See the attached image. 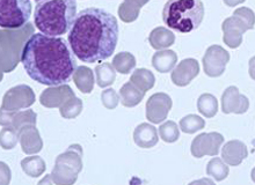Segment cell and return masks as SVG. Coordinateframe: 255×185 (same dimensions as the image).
Masks as SVG:
<instances>
[{
	"mask_svg": "<svg viewBox=\"0 0 255 185\" xmlns=\"http://www.w3.org/2000/svg\"><path fill=\"white\" fill-rule=\"evenodd\" d=\"M28 76L44 86L66 85L77 70L70 45L61 37L31 34L24 42L20 57Z\"/></svg>",
	"mask_w": 255,
	"mask_h": 185,
	"instance_id": "cell-1",
	"label": "cell"
},
{
	"mask_svg": "<svg viewBox=\"0 0 255 185\" xmlns=\"http://www.w3.org/2000/svg\"><path fill=\"white\" fill-rule=\"evenodd\" d=\"M119 41V23L102 8H86L78 14L67 42L73 55L84 63H98L114 53Z\"/></svg>",
	"mask_w": 255,
	"mask_h": 185,
	"instance_id": "cell-2",
	"label": "cell"
},
{
	"mask_svg": "<svg viewBox=\"0 0 255 185\" xmlns=\"http://www.w3.org/2000/svg\"><path fill=\"white\" fill-rule=\"evenodd\" d=\"M76 14L77 2L74 0L38 1L35 7L34 22L41 34L58 37L71 29Z\"/></svg>",
	"mask_w": 255,
	"mask_h": 185,
	"instance_id": "cell-3",
	"label": "cell"
},
{
	"mask_svg": "<svg viewBox=\"0 0 255 185\" xmlns=\"http://www.w3.org/2000/svg\"><path fill=\"white\" fill-rule=\"evenodd\" d=\"M203 17L204 5L200 0H169L162 9L166 26L183 34L200 27Z\"/></svg>",
	"mask_w": 255,
	"mask_h": 185,
	"instance_id": "cell-4",
	"label": "cell"
},
{
	"mask_svg": "<svg viewBox=\"0 0 255 185\" xmlns=\"http://www.w3.org/2000/svg\"><path fill=\"white\" fill-rule=\"evenodd\" d=\"M83 170V148L80 145H71L65 152L56 158L51 172V180L56 185H73Z\"/></svg>",
	"mask_w": 255,
	"mask_h": 185,
	"instance_id": "cell-5",
	"label": "cell"
},
{
	"mask_svg": "<svg viewBox=\"0 0 255 185\" xmlns=\"http://www.w3.org/2000/svg\"><path fill=\"white\" fill-rule=\"evenodd\" d=\"M31 15L29 0H0V27L6 30H19Z\"/></svg>",
	"mask_w": 255,
	"mask_h": 185,
	"instance_id": "cell-6",
	"label": "cell"
},
{
	"mask_svg": "<svg viewBox=\"0 0 255 185\" xmlns=\"http://www.w3.org/2000/svg\"><path fill=\"white\" fill-rule=\"evenodd\" d=\"M35 92L27 85H19L6 92L2 97L1 109L8 111H20L35 103Z\"/></svg>",
	"mask_w": 255,
	"mask_h": 185,
	"instance_id": "cell-7",
	"label": "cell"
},
{
	"mask_svg": "<svg viewBox=\"0 0 255 185\" xmlns=\"http://www.w3.org/2000/svg\"><path fill=\"white\" fill-rule=\"evenodd\" d=\"M230 62V53L221 45H211L207 49L203 57V70L210 78H218L224 73Z\"/></svg>",
	"mask_w": 255,
	"mask_h": 185,
	"instance_id": "cell-8",
	"label": "cell"
},
{
	"mask_svg": "<svg viewBox=\"0 0 255 185\" xmlns=\"http://www.w3.org/2000/svg\"><path fill=\"white\" fill-rule=\"evenodd\" d=\"M223 142H224V137L221 133H201L191 142V154L197 159L203 158L205 155L216 156L219 153Z\"/></svg>",
	"mask_w": 255,
	"mask_h": 185,
	"instance_id": "cell-9",
	"label": "cell"
},
{
	"mask_svg": "<svg viewBox=\"0 0 255 185\" xmlns=\"http://www.w3.org/2000/svg\"><path fill=\"white\" fill-rule=\"evenodd\" d=\"M173 105L172 98L165 92H155L146 102V118L153 124H160L167 118Z\"/></svg>",
	"mask_w": 255,
	"mask_h": 185,
	"instance_id": "cell-10",
	"label": "cell"
},
{
	"mask_svg": "<svg viewBox=\"0 0 255 185\" xmlns=\"http://www.w3.org/2000/svg\"><path fill=\"white\" fill-rule=\"evenodd\" d=\"M222 29L223 34H224V36H223L224 43L231 49H237L242 45L243 35L247 30H250V28L242 19L232 15L231 17L224 20L222 24Z\"/></svg>",
	"mask_w": 255,
	"mask_h": 185,
	"instance_id": "cell-11",
	"label": "cell"
},
{
	"mask_svg": "<svg viewBox=\"0 0 255 185\" xmlns=\"http://www.w3.org/2000/svg\"><path fill=\"white\" fill-rule=\"evenodd\" d=\"M37 115L33 110L28 109L24 111H8L0 108V125L3 127H12L17 132L23 127L36 126Z\"/></svg>",
	"mask_w": 255,
	"mask_h": 185,
	"instance_id": "cell-12",
	"label": "cell"
},
{
	"mask_svg": "<svg viewBox=\"0 0 255 185\" xmlns=\"http://www.w3.org/2000/svg\"><path fill=\"white\" fill-rule=\"evenodd\" d=\"M250 108V101L245 95H243L235 86L226 88L222 96V111L236 115H243Z\"/></svg>",
	"mask_w": 255,
	"mask_h": 185,
	"instance_id": "cell-13",
	"label": "cell"
},
{
	"mask_svg": "<svg viewBox=\"0 0 255 185\" xmlns=\"http://www.w3.org/2000/svg\"><path fill=\"white\" fill-rule=\"evenodd\" d=\"M200 73V64L196 59H183L179 65L173 70L171 79L173 84L179 87H186L193 81Z\"/></svg>",
	"mask_w": 255,
	"mask_h": 185,
	"instance_id": "cell-14",
	"label": "cell"
},
{
	"mask_svg": "<svg viewBox=\"0 0 255 185\" xmlns=\"http://www.w3.org/2000/svg\"><path fill=\"white\" fill-rule=\"evenodd\" d=\"M76 96L69 85L47 88L40 96L41 104L45 108H61L67 99Z\"/></svg>",
	"mask_w": 255,
	"mask_h": 185,
	"instance_id": "cell-15",
	"label": "cell"
},
{
	"mask_svg": "<svg viewBox=\"0 0 255 185\" xmlns=\"http://www.w3.org/2000/svg\"><path fill=\"white\" fill-rule=\"evenodd\" d=\"M19 141L22 152L28 155L40 153L43 148V141H42L40 132L35 125H29L21 129L19 131Z\"/></svg>",
	"mask_w": 255,
	"mask_h": 185,
	"instance_id": "cell-16",
	"label": "cell"
},
{
	"mask_svg": "<svg viewBox=\"0 0 255 185\" xmlns=\"http://www.w3.org/2000/svg\"><path fill=\"white\" fill-rule=\"evenodd\" d=\"M247 156H249L247 146L240 140L226 142L222 148V160L229 166H239Z\"/></svg>",
	"mask_w": 255,
	"mask_h": 185,
	"instance_id": "cell-17",
	"label": "cell"
},
{
	"mask_svg": "<svg viewBox=\"0 0 255 185\" xmlns=\"http://www.w3.org/2000/svg\"><path fill=\"white\" fill-rule=\"evenodd\" d=\"M133 141L140 148H152L158 144V131L153 125L143 123L134 129Z\"/></svg>",
	"mask_w": 255,
	"mask_h": 185,
	"instance_id": "cell-18",
	"label": "cell"
},
{
	"mask_svg": "<svg viewBox=\"0 0 255 185\" xmlns=\"http://www.w3.org/2000/svg\"><path fill=\"white\" fill-rule=\"evenodd\" d=\"M176 63H178V55L173 50H161L155 52L152 57V66L160 73L171 72Z\"/></svg>",
	"mask_w": 255,
	"mask_h": 185,
	"instance_id": "cell-19",
	"label": "cell"
},
{
	"mask_svg": "<svg viewBox=\"0 0 255 185\" xmlns=\"http://www.w3.org/2000/svg\"><path fill=\"white\" fill-rule=\"evenodd\" d=\"M148 42L155 50H167L175 42V35L165 27H157L151 31Z\"/></svg>",
	"mask_w": 255,
	"mask_h": 185,
	"instance_id": "cell-20",
	"label": "cell"
},
{
	"mask_svg": "<svg viewBox=\"0 0 255 185\" xmlns=\"http://www.w3.org/2000/svg\"><path fill=\"white\" fill-rule=\"evenodd\" d=\"M73 81L78 90L84 94H90L94 88V74L90 67L79 66L77 67L73 74Z\"/></svg>",
	"mask_w": 255,
	"mask_h": 185,
	"instance_id": "cell-21",
	"label": "cell"
},
{
	"mask_svg": "<svg viewBox=\"0 0 255 185\" xmlns=\"http://www.w3.org/2000/svg\"><path fill=\"white\" fill-rule=\"evenodd\" d=\"M145 3H147V0L138 1V0H126L119 7V16L123 22L130 23L137 20L139 15L140 8Z\"/></svg>",
	"mask_w": 255,
	"mask_h": 185,
	"instance_id": "cell-22",
	"label": "cell"
},
{
	"mask_svg": "<svg viewBox=\"0 0 255 185\" xmlns=\"http://www.w3.org/2000/svg\"><path fill=\"white\" fill-rule=\"evenodd\" d=\"M145 92L138 90L131 83H127L122 86L120 91V101L127 108H133L139 104L141 99L144 98Z\"/></svg>",
	"mask_w": 255,
	"mask_h": 185,
	"instance_id": "cell-23",
	"label": "cell"
},
{
	"mask_svg": "<svg viewBox=\"0 0 255 185\" xmlns=\"http://www.w3.org/2000/svg\"><path fill=\"white\" fill-rule=\"evenodd\" d=\"M130 83L136 86L138 90L143 92L150 91L153 88L155 84V77L150 70L146 69H137L131 74Z\"/></svg>",
	"mask_w": 255,
	"mask_h": 185,
	"instance_id": "cell-24",
	"label": "cell"
},
{
	"mask_svg": "<svg viewBox=\"0 0 255 185\" xmlns=\"http://www.w3.org/2000/svg\"><path fill=\"white\" fill-rule=\"evenodd\" d=\"M21 168H22L26 175L30 177H38L43 175L45 169H47V166H45L44 160L41 156L34 155L23 159L21 161Z\"/></svg>",
	"mask_w": 255,
	"mask_h": 185,
	"instance_id": "cell-25",
	"label": "cell"
},
{
	"mask_svg": "<svg viewBox=\"0 0 255 185\" xmlns=\"http://www.w3.org/2000/svg\"><path fill=\"white\" fill-rule=\"evenodd\" d=\"M95 76H97L98 86L101 88L111 86L116 79L115 69L109 63H104L95 67Z\"/></svg>",
	"mask_w": 255,
	"mask_h": 185,
	"instance_id": "cell-26",
	"label": "cell"
},
{
	"mask_svg": "<svg viewBox=\"0 0 255 185\" xmlns=\"http://www.w3.org/2000/svg\"><path fill=\"white\" fill-rule=\"evenodd\" d=\"M112 65L119 73L128 74L136 66V58L130 52H120L113 58Z\"/></svg>",
	"mask_w": 255,
	"mask_h": 185,
	"instance_id": "cell-27",
	"label": "cell"
},
{
	"mask_svg": "<svg viewBox=\"0 0 255 185\" xmlns=\"http://www.w3.org/2000/svg\"><path fill=\"white\" fill-rule=\"evenodd\" d=\"M197 109L207 118H212L218 112V101L212 94H202L198 97Z\"/></svg>",
	"mask_w": 255,
	"mask_h": 185,
	"instance_id": "cell-28",
	"label": "cell"
},
{
	"mask_svg": "<svg viewBox=\"0 0 255 185\" xmlns=\"http://www.w3.org/2000/svg\"><path fill=\"white\" fill-rule=\"evenodd\" d=\"M207 174L214 180L221 182L229 176V167L225 165V162L221 158H214L208 163Z\"/></svg>",
	"mask_w": 255,
	"mask_h": 185,
	"instance_id": "cell-29",
	"label": "cell"
},
{
	"mask_svg": "<svg viewBox=\"0 0 255 185\" xmlns=\"http://www.w3.org/2000/svg\"><path fill=\"white\" fill-rule=\"evenodd\" d=\"M81 111H83V101L78 98L77 96H73V97L67 99L59 108V113L65 119L76 118L80 115Z\"/></svg>",
	"mask_w": 255,
	"mask_h": 185,
	"instance_id": "cell-30",
	"label": "cell"
},
{
	"mask_svg": "<svg viewBox=\"0 0 255 185\" xmlns=\"http://www.w3.org/2000/svg\"><path fill=\"white\" fill-rule=\"evenodd\" d=\"M205 120L197 115H188L180 120V129L185 133L193 134L197 131L203 130Z\"/></svg>",
	"mask_w": 255,
	"mask_h": 185,
	"instance_id": "cell-31",
	"label": "cell"
},
{
	"mask_svg": "<svg viewBox=\"0 0 255 185\" xmlns=\"http://www.w3.org/2000/svg\"><path fill=\"white\" fill-rule=\"evenodd\" d=\"M158 130L162 140L165 142H169V144L175 142L180 137L179 127L174 122H173V120H167V122L161 124Z\"/></svg>",
	"mask_w": 255,
	"mask_h": 185,
	"instance_id": "cell-32",
	"label": "cell"
},
{
	"mask_svg": "<svg viewBox=\"0 0 255 185\" xmlns=\"http://www.w3.org/2000/svg\"><path fill=\"white\" fill-rule=\"evenodd\" d=\"M19 141V132L12 127H3L0 131V146L3 149H13Z\"/></svg>",
	"mask_w": 255,
	"mask_h": 185,
	"instance_id": "cell-33",
	"label": "cell"
},
{
	"mask_svg": "<svg viewBox=\"0 0 255 185\" xmlns=\"http://www.w3.org/2000/svg\"><path fill=\"white\" fill-rule=\"evenodd\" d=\"M101 101L107 109H115L120 102V95L113 88H109L102 92Z\"/></svg>",
	"mask_w": 255,
	"mask_h": 185,
	"instance_id": "cell-34",
	"label": "cell"
},
{
	"mask_svg": "<svg viewBox=\"0 0 255 185\" xmlns=\"http://www.w3.org/2000/svg\"><path fill=\"white\" fill-rule=\"evenodd\" d=\"M233 15L238 16L239 19H242L244 22H245L247 26H249L250 29H253L255 26V14L254 12L249 7H240V8H237L233 13Z\"/></svg>",
	"mask_w": 255,
	"mask_h": 185,
	"instance_id": "cell-35",
	"label": "cell"
},
{
	"mask_svg": "<svg viewBox=\"0 0 255 185\" xmlns=\"http://www.w3.org/2000/svg\"><path fill=\"white\" fill-rule=\"evenodd\" d=\"M12 173L5 162L0 161V185H9Z\"/></svg>",
	"mask_w": 255,
	"mask_h": 185,
	"instance_id": "cell-36",
	"label": "cell"
},
{
	"mask_svg": "<svg viewBox=\"0 0 255 185\" xmlns=\"http://www.w3.org/2000/svg\"><path fill=\"white\" fill-rule=\"evenodd\" d=\"M188 185H216L214 183V181H211L210 179H201V180H197V181H194V182L189 183Z\"/></svg>",
	"mask_w": 255,
	"mask_h": 185,
	"instance_id": "cell-37",
	"label": "cell"
},
{
	"mask_svg": "<svg viewBox=\"0 0 255 185\" xmlns=\"http://www.w3.org/2000/svg\"><path fill=\"white\" fill-rule=\"evenodd\" d=\"M250 77L255 80V56L250 59Z\"/></svg>",
	"mask_w": 255,
	"mask_h": 185,
	"instance_id": "cell-38",
	"label": "cell"
},
{
	"mask_svg": "<svg viewBox=\"0 0 255 185\" xmlns=\"http://www.w3.org/2000/svg\"><path fill=\"white\" fill-rule=\"evenodd\" d=\"M37 185H52V180L50 175L44 176L43 180H41Z\"/></svg>",
	"mask_w": 255,
	"mask_h": 185,
	"instance_id": "cell-39",
	"label": "cell"
},
{
	"mask_svg": "<svg viewBox=\"0 0 255 185\" xmlns=\"http://www.w3.org/2000/svg\"><path fill=\"white\" fill-rule=\"evenodd\" d=\"M251 177H252V181L255 183V168L252 170V174H251Z\"/></svg>",
	"mask_w": 255,
	"mask_h": 185,
	"instance_id": "cell-40",
	"label": "cell"
}]
</instances>
